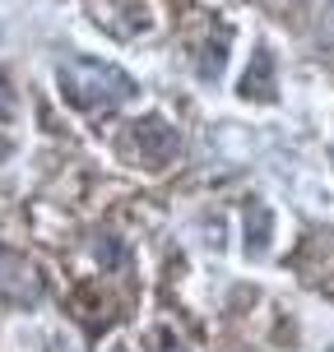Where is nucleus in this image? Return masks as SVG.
<instances>
[{"label":"nucleus","instance_id":"1","mask_svg":"<svg viewBox=\"0 0 334 352\" xmlns=\"http://www.w3.org/2000/svg\"><path fill=\"white\" fill-rule=\"evenodd\" d=\"M56 84H61V98L74 107V111H112V107L130 102L140 84L121 70V65H112V60H93V56H74L61 65L56 74Z\"/></svg>","mask_w":334,"mask_h":352},{"label":"nucleus","instance_id":"2","mask_svg":"<svg viewBox=\"0 0 334 352\" xmlns=\"http://www.w3.org/2000/svg\"><path fill=\"white\" fill-rule=\"evenodd\" d=\"M125 153L140 162V167H167L181 153V135L163 116H144L125 130Z\"/></svg>","mask_w":334,"mask_h":352},{"label":"nucleus","instance_id":"3","mask_svg":"<svg viewBox=\"0 0 334 352\" xmlns=\"http://www.w3.org/2000/svg\"><path fill=\"white\" fill-rule=\"evenodd\" d=\"M0 297L14 306H37L42 301V274L33 260H23L14 250L0 246Z\"/></svg>","mask_w":334,"mask_h":352},{"label":"nucleus","instance_id":"4","mask_svg":"<svg viewBox=\"0 0 334 352\" xmlns=\"http://www.w3.org/2000/svg\"><path fill=\"white\" fill-rule=\"evenodd\" d=\"M242 93L255 98V102H274V60L264 47H255V60H251L247 79H242Z\"/></svg>","mask_w":334,"mask_h":352},{"label":"nucleus","instance_id":"5","mask_svg":"<svg viewBox=\"0 0 334 352\" xmlns=\"http://www.w3.org/2000/svg\"><path fill=\"white\" fill-rule=\"evenodd\" d=\"M269 236H274V213L264 209V204H247V250L251 255H264Z\"/></svg>","mask_w":334,"mask_h":352},{"label":"nucleus","instance_id":"6","mask_svg":"<svg viewBox=\"0 0 334 352\" xmlns=\"http://www.w3.org/2000/svg\"><path fill=\"white\" fill-rule=\"evenodd\" d=\"M98 264H103V269H125L130 255H125V246L116 236H98Z\"/></svg>","mask_w":334,"mask_h":352},{"label":"nucleus","instance_id":"7","mask_svg":"<svg viewBox=\"0 0 334 352\" xmlns=\"http://www.w3.org/2000/svg\"><path fill=\"white\" fill-rule=\"evenodd\" d=\"M223 56H228V33H223L218 47H209V52L200 56V79H218L223 74Z\"/></svg>","mask_w":334,"mask_h":352},{"label":"nucleus","instance_id":"8","mask_svg":"<svg viewBox=\"0 0 334 352\" xmlns=\"http://www.w3.org/2000/svg\"><path fill=\"white\" fill-rule=\"evenodd\" d=\"M149 352H191L181 338L172 334V329H154V338H149Z\"/></svg>","mask_w":334,"mask_h":352},{"label":"nucleus","instance_id":"9","mask_svg":"<svg viewBox=\"0 0 334 352\" xmlns=\"http://www.w3.org/2000/svg\"><path fill=\"white\" fill-rule=\"evenodd\" d=\"M0 121H14V93L5 84V74H0Z\"/></svg>","mask_w":334,"mask_h":352}]
</instances>
